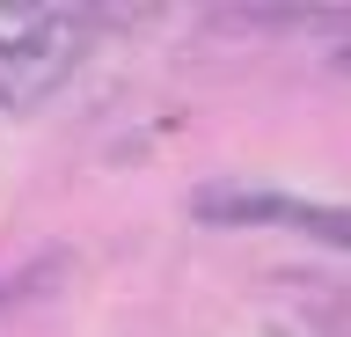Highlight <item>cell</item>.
Returning a JSON list of instances; mask_svg holds the SVG:
<instances>
[{
  "instance_id": "2",
  "label": "cell",
  "mask_w": 351,
  "mask_h": 337,
  "mask_svg": "<svg viewBox=\"0 0 351 337\" xmlns=\"http://www.w3.org/2000/svg\"><path fill=\"white\" fill-rule=\"evenodd\" d=\"M197 220L219 227H300L315 242H344L351 249V205H322V198H293V191H256V183H205L191 198Z\"/></svg>"
},
{
  "instance_id": "1",
  "label": "cell",
  "mask_w": 351,
  "mask_h": 337,
  "mask_svg": "<svg viewBox=\"0 0 351 337\" xmlns=\"http://www.w3.org/2000/svg\"><path fill=\"white\" fill-rule=\"evenodd\" d=\"M88 30H110V15L59 0H0V111H22L59 89L88 51Z\"/></svg>"
},
{
  "instance_id": "3",
  "label": "cell",
  "mask_w": 351,
  "mask_h": 337,
  "mask_svg": "<svg viewBox=\"0 0 351 337\" xmlns=\"http://www.w3.org/2000/svg\"><path fill=\"white\" fill-rule=\"evenodd\" d=\"M337 73H351V37H344V45H337Z\"/></svg>"
}]
</instances>
